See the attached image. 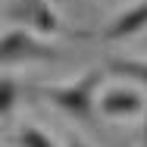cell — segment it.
<instances>
[{"instance_id": "277c9868", "label": "cell", "mask_w": 147, "mask_h": 147, "mask_svg": "<svg viewBox=\"0 0 147 147\" xmlns=\"http://www.w3.org/2000/svg\"><path fill=\"white\" fill-rule=\"evenodd\" d=\"M144 110V97L131 88H110L100 97V113L110 119H125V116H138Z\"/></svg>"}, {"instance_id": "7a4b0ae2", "label": "cell", "mask_w": 147, "mask_h": 147, "mask_svg": "<svg viewBox=\"0 0 147 147\" xmlns=\"http://www.w3.org/2000/svg\"><path fill=\"white\" fill-rule=\"evenodd\" d=\"M66 50L44 44L31 28H9L0 34V66H19V63H38V59H63Z\"/></svg>"}, {"instance_id": "30bf717a", "label": "cell", "mask_w": 147, "mask_h": 147, "mask_svg": "<svg viewBox=\"0 0 147 147\" xmlns=\"http://www.w3.org/2000/svg\"><path fill=\"white\" fill-rule=\"evenodd\" d=\"M66 147H88V144H85V141H78V138H72V141H69Z\"/></svg>"}, {"instance_id": "5b68a950", "label": "cell", "mask_w": 147, "mask_h": 147, "mask_svg": "<svg viewBox=\"0 0 147 147\" xmlns=\"http://www.w3.org/2000/svg\"><path fill=\"white\" fill-rule=\"evenodd\" d=\"M144 28H147V0H141V3L128 6L116 22L103 31V41H128V38H135Z\"/></svg>"}, {"instance_id": "3957f363", "label": "cell", "mask_w": 147, "mask_h": 147, "mask_svg": "<svg viewBox=\"0 0 147 147\" xmlns=\"http://www.w3.org/2000/svg\"><path fill=\"white\" fill-rule=\"evenodd\" d=\"M9 16L19 19L25 28L41 31V34H59V31H66V25L59 22V16H57V9H53L50 0H19Z\"/></svg>"}, {"instance_id": "52a82bcc", "label": "cell", "mask_w": 147, "mask_h": 147, "mask_svg": "<svg viewBox=\"0 0 147 147\" xmlns=\"http://www.w3.org/2000/svg\"><path fill=\"white\" fill-rule=\"evenodd\" d=\"M13 144L16 147H57L53 138H50L44 128H38V125H22V128L13 135Z\"/></svg>"}, {"instance_id": "9c48e42d", "label": "cell", "mask_w": 147, "mask_h": 147, "mask_svg": "<svg viewBox=\"0 0 147 147\" xmlns=\"http://www.w3.org/2000/svg\"><path fill=\"white\" fill-rule=\"evenodd\" d=\"M141 147H147V116H144V131H141Z\"/></svg>"}, {"instance_id": "ba28073f", "label": "cell", "mask_w": 147, "mask_h": 147, "mask_svg": "<svg viewBox=\"0 0 147 147\" xmlns=\"http://www.w3.org/2000/svg\"><path fill=\"white\" fill-rule=\"evenodd\" d=\"M19 97H22L19 82H16L13 75H0V119L13 113V107L19 103Z\"/></svg>"}, {"instance_id": "6da1fadb", "label": "cell", "mask_w": 147, "mask_h": 147, "mask_svg": "<svg viewBox=\"0 0 147 147\" xmlns=\"http://www.w3.org/2000/svg\"><path fill=\"white\" fill-rule=\"evenodd\" d=\"M103 82V69H88L82 78L69 82V85H34L31 94L53 103L59 113L72 116L75 122L94 125V94Z\"/></svg>"}, {"instance_id": "8992f818", "label": "cell", "mask_w": 147, "mask_h": 147, "mask_svg": "<svg viewBox=\"0 0 147 147\" xmlns=\"http://www.w3.org/2000/svg\"><path fill=\"white\" fill-rule=\"evenodd\" d=\"M107 72H113L119 78H131L138 85L147 88V59H125V57H113L107 63Z\"/></svg>"}]
</instances>
